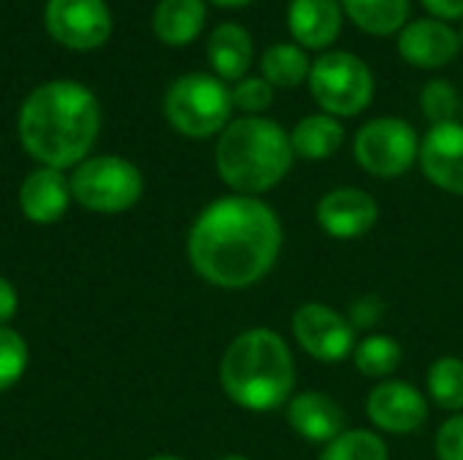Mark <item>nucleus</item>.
<instances>
[{"mask_svg": "<svg viewBox=\"0 0 463 460\" xmlns=\"http://www.w3.org/2000/svg\"><path fill=\"white\" fill-rule=\"evenodd\" d=\"M282 239L279 214L266 201L233 192L198 214L187 236V260L203 282L244 290L277 266Z\"/></svg>", "mask_w": 463, "mask_h": 460, "instance_id": "1", "label": "nucleus"}, {"mask_svg": "<svg viewBox=\"0 0 463 460\" xmlns=\"http://www.w3.org/2000/svg\"><path fill=\"white\" fill-rule=\"evenodd\" d=\"M100 130L95 95L76 81H49L27 95L19 111V141L33 160L49 168L84 163Z\"/></svg>", "mask_w": 463, "mask_h": 460, "instance_id": "2", "label": "nucleus"}, {"mask_svg": "<svg viewBox=\"0 0 463 460\" xmlns=\"http://www.w3.org/2000/svg\"><path fill=\"white\" fill-rule=\"evenodd\" d=\"M225 396L250 412H271L293 399L296 361L288 342L271 328L241 331L220 361Z\"/></svg>", "mask_w": 463, "mask_h": 460, "instance_id": "3", "label": "nucleus"}, {"mask_svg": "<svg viewBox=\"0 0 463 460\" xmlns=\"http://www.w3.org/2000/svg\"><path fill=\"white\" fill-rule=\"evenodd\" d=\"M290 136L266 117H241L228 122L217 138L214 163L220 179L236 195H260L274 190L293 165Z\"/></svg>", "mask_w": 463, "mask_h": 460, "instance_id": "4", "label": "nucleus"}, {"mask_svg": "<svg viewBox=\"0 0 463 460\" xmlns=\"http://www.w3.org/2000/svg\"><path fill=\"white\" fill-rule=\"evenodd\" d=\"M231 89L209 73H187L165 92V117L187 138H209L228 127Z\"/></svg>", "mask_w": 463, "mask_h": 460, "instance_id": "5", "label": "nucleus"}, {"mask_svg": "<svg viewBox=\"0 0 463 460\" xmlns=\"http://www.w3.org/2000/svg\"><path fill=\"white\" fill-rule=\"evenodd\" d=\"M68 182H71L73 201L100 214L125 211L136 206L144 192L141 171L117 155H100L79 163Z\"/></svg>", "mask_w": 463, "mask_h": 460, "instance_id": "6", "label": "nucleus"}, {"mask_svg": "<svg viewBox=\"0 0 463 460\" xmlns=\"http://www.w3.org/2000/svg\"><path fill=\"white\" fill-rule=\"evenodd\" d=\"M309 89L326 114L355 117L372 103L374 76L361 57L350 52H328L312 65Z\"/></svg>", "mask_w": 463, "mask_h": 460, "instance_id": "7", "label": "nucleus"}, {"mask_svg": "<svg viewBox=\"0 0 463 460\" xmlns=\"http://www.w3.org/2000/svg\"><path fill=\"white\" fill-rule=\"evenodd\" d=\"M353 155L372 176L396 179L418 163L420 138L410 122L399 117H380L358 130Z\"/></svg>", "mask_w": 463, "mask_h": 460, "instance_id": "8", "label": "nucleus"}, {"mask_svg": "<svg viewBox=\"0 0 463 460\" xmlns=\"http://www.w3.org/2000/svg\"><path fill=\"white\" fill-rule=\"evenodd\" d=\"M293 336L298 347L320 363H339L353 358L358 344L353 320L320 301H307L293 312Z\"/></svg>", "mask_w": 463, "mask_h": 460, "instance_id": "9", "label": "nucleus"}, {"mask_svg": "<svg viewBox=\"0 0 463 460\" xmlns=\"http://www.w3.org/2000/svg\"><path fill=\"white\" fill-rule=\"evenodd\" d=\"M366 415L377 431L407 437L420 431L429 420V401L404 380H383L366 399Z\"/></svg>", "mask_w": 463, "mask_h": 460, "instance_id": "10", "label": "nucleus"}, {"mask_svg": "<svg viewBox=\"0 0 463 460\" xmlns=\"http://www.w3.org/2000/svg\"><path fill=\"white\" fill-rule=\"evenodd\" d=\"M46 27L71 49H95L111 33V14L103 0H49Z\"/></svg>", "mask_w": 463, "mask_h": 460, "instance_id": "11", "label": "nucleus"}, {"mask_svg": "<svg viewBox=\"0 0 463 460\" xmlns=\"http://www.w3.org/2000/svg\"><path fill=\"white\" fill-rule=\"evenodd\" d=\"M317 222L331 239H361L366 236L377 220H380V206L372 192L361 187H336L326 192L317 203Z\"/></svg>", "mask_w": 463, "mask_h": 460, "instance_id": "12", "label": "nucleus"}, {"mask_svg": "<svg viewBox=\"0 0 463 460\" xmlns=\"http://www.w3.org/2000/svg\"><path fill=\"white\" fill-rule=\"evenodd\" d=\"M418 160L423 176L434 187L463 198V125H431V130L420 141Z\"/></svg>", "mask_w": 463, "mask_h": 460, "instance_id": "13", "label": "nucleus"}, {"mask_svg": "<svg viewBox=\"0 0 463 460\" xmlns=\"http://www.w3.org/2000/svg\"><path fill=\"white\" fill-rule=\"evenodd\" d=\"M71 182L62 176L60 168L41 165L30 171L19 187V206L24 217L35 225H52L57 222L68 206H71Z\"/></svg>", "mask_w": 463, "mask_h": 460, "instance_id": "14", "label": "nucleus"}, {"mask_svg": "<svg viewBox=\"0 0 463 460\" xmlns=\"http://www.w3.org/2000/svg\"><path fill=\"white\" fill-rule=\"evenodd\" d=\"M288 423L304 442L326 447L345 431V412L331 396L320 390H304L288 401Z\"/></svg>", "mask_w": 463, "mask_h": 460, "instance_id": "15", "label": "nucleus"}, {"mask_svg": "<svg viewBox=\"0 0 463 460\" xmlns=\"http://www.w3.org/2000/svg\"><path fill=\"white\" fill-rule=\"evenodd\" d=\"M458 49L461 38L439 19H418L399 35V52L415 68H442Z\"/></svg>", "mask_w": 463, "mask_h": 460, "instance_id": "16", "label": "nucleus"}, {"mask_svg": "<svg viewBox=\"0 0 463 460\" xmlns=\"http://www.w3.org/2000/svg\"><path fill=\"white\" fill-rule=\"evenodd\" d=\"M288 27L307 49H326L342 30L339 0H290Z\"/></svg>", "mask_w": 463, "mask_h": 460, "instance_id": "17", "label": "nucleus"}, {"mask_svg": "<svg viewBox=\"0 0 463 460\" xmlns=\"http://www.w3.org/2000/svg\"><path fill=\"white\" fill-rule=\"evenodd\" d=\"M209 62L217 70L220 79L233 81V79H244L250 62H252V41L250 33L241 24L225 22L220 24L212 38H209Z\"/></svg>", "mask_w": 463, "mask_h": 460, "instance_id": "18", "label": "nucleus"}, {"mask_svg": "<svg viewBox=\"0 0 463 460\" xmlns=\"http://www.w3.org/2000/svg\"><path fill=\"white\" fill-rule=\"evenodd\" d=\"M206 22V5L203 0H160L155 8V35L163 43L184 46L198 38Z\"/></svg>", "mask_w": 463, "mask_h": 460, "instance_id": "19", "label": "nucleus"}, {"mask_svg": "<svg viewBox=\"0 0 463 460\" xmlns=\"http://www.w3.org/2000/svg\"><path fill=\"white\" fill-rule=\"evenodd\" d=\"M293 155L304 160H328L345 144V127L331 114H309L290 133Z\"/></svg>", "mask_w": 463, "mask_h": 460, "instance_id": "20", "label": "nucleus"}, {"mask_svg": "<svg viewBox=\"0 0 463 460\" xmlns=\"http://www.w3.org/2000/svg\"><path fill=\"white\" fill-rule=\"evenodd\" d=\"M342 5L347 16L372 35L396 33L410 14V0H342Z\"/></svg>", "mask_w": 463, "mask_h": 460, "instance_id": "21", "label": "nucleus"}, {"mask_svg": "<svg viewBox=\"0 0 463 460\" xmlns=\"http://www.w3.org/2000/svg\"><path fill=\"white\" fill-rule=\"evenodd\" d=\"M355 369L369 377V380H391V374L402 366L404 350L393 336L385 333H372L361 339L353 350Z\"/></svg>", "mask_w": 463, "mask_h": 460, "instance_id": "22", "label": "nucleus"}, {"mask_svg": "<svg viewBox=\"0 0 463 460\" xmlns=\"http://www.w3.org/2000/svg\"><path fill=\"white\" fill-rule=\"evenodd\" d=\"M263 79L271 87H298L304 79H309V57L301 46L293 43H277L263 52L260 57Z\"/></svg>", "mask_w": 463, "mask_h": 460, "instance_id": "23", "label": "nucleus"}, {"mask_svg": "<svg viewBox=\"0 0 463 460\" xmlns=\"http://www.w3.org/2000/svg\"><path fill=\"white\" fill-rule=\"evenodd\" d=\"M429 396L437 407L448 412H463V361L445 355L429 366L426 374Z\"/></svg>", "mask_w": 463, "mask_h": 460, "instance_id": "24", "label": "nucleus"}, {"mask_svg": "<svg viewBox=\"0 0 463 460\" xmlns=\"http://www.w3.org/2000/svg\"><path fill=\"white\" fill-rule=\"evenodd\" d=\"M388 445L377 431L369 428H345L331 439L317 460H388Z\"/></svg>", "mask_w": 463, "mask_h": 460, "instance_id": "25", "label": "nucleus"}, {"mask_svg": "<svg viewBox=\"0 0 463 460\" xmlns=\"http://www.w3.org/2000/svg\"><path fill=\"white\" fill-rule=\"evenodd\" d=\"M420 106H423V114L431 119V125H448V122H456L461 111V98L450 81L434 79L423 87Z\"/></svg>", "mask_w": 463, "mask_h": 460, "instance_id": "26", "label": "nucleus"}, {"mask_svg": "<svg viewBox=\"0 0 463 460\" xmlns=\"http://www.w3.org/2000/svg\"><path fill=\"white\" fill-rule=\"evenodd\" d=\"M27 361V342L14 328H0V393L22 380Z\"/></svg>", "mask_w": 463, "mask_h": 460, "instance_id": "27", "label": "nucleus"}, {"mask_svg": "<svg viewBox=\"0 0 463 460\" xmlns=\"http://www.w3.org/2000/svg\"><path fill=\"white\" fill-rule=\"evenodd\" d=\"M231 98H233V106L236 108L250 111V114H258V111H263V108L271 106L274 89H271V84L263 76H247V79H241L231 89Z\"/></svg>", "mask_w": 463, "mask_h": 460, "instance_id": "28", "label": "nucleus"}, {"mask_svg": "<svg viewBox=\"0 0 463 460\" xmlns=\"http://www.w3.org/2000/svg\"><path fill=\"white\" fill-rule=\"evenodd\" d=\"M437 460H463V415L448 418L434 437Z\"/></svg>", "mask_w": 463, "mask_h": 460, "instance_id": "29", "label": "nucleus"}, {"mask_svg": "<svg viewBox=\"0 0 463 460\" xmlns=\"http://www.w3.org/2000/svg\"><path fill=\"white\" fill-rule=\"evenodd\" d=\"M16 309H19V296H16V290H14V285H11L5 277H0V328H5V325L14 320Z\"/></svg>", "mask_w": 463, "mask_h": 460, "instance_id": "30", "label": "nucleus"}, {"mask_svg": "<svg viewBox=\"0 0 463 460\" xmlns=\"http://www.w3.org/2000/svg\"><path fill=\"white\" fill-rule=\"evenodd\" d=\"M423 5L431 14L442 16V19H458V16H463V0H423Z\"/></svg>", "mask_w": 463, "mask_h": 460, "instance_id": "31", "label": "nucleus"}, {"mask_svg": "<svg viewBox=\"0 0 463 460\" xmlns=\"http://www.w3.org/2000/svg\"><path fill=\"white\" fill-rule=\"evenodd\" d=\"M217 5H244V3H250V0H214Z\"/></svg>", "mask_w": 463, "mask_h": 460, "instance_id": "32", "label": "nucleus"}, {"mask_svg": "<svg viewBox=\"0 0 463 460\" xmlns=\"http://www.w3.org/2000/svg\"><path fill=\"white\" fill-rule=\"evenodd\" d=\"M220 460H250V458H244V455H236V453H233V455H222Z\"/></svg>", "mask_w": 463, "mask_h": 460, "instance_id": "33", "label": "nucleus"}, {"mask_svg": "<svg viewBox=\"0 0 463 460\" xmlns=\"http://www.w3.org/2000/svg\"><path fill=\"white\" fill-rule=\"evenodd\" d=\"M149 460H182V458H176V455H155V458H149Z\"/></svg>", "mask_w": 463, "mask_h": 460, "instance_id": "34", "label": "nucleus"}, {"mask_svg": "<svg viewBox=\"0 0 463 460\" xmlns=\"http://www.w3.org/2000/svg\"><path fill=\"white\" fill-rule=\"evenodd\" d=\"M461 114H463V103H461Z\"/></svg>", "mask_w": 463, "mask_h": 460, "instance_id": "35", "label": "nucleus"}, {"mask_svg": "<svg viewBox=\"0 0 463 460\" xmlns=\"http://www.w3.org/2000/svg\"><path fill=\"white\" fill-rule=\"evenodd\" d=\"M461 38H463V33H461Z\"/></svg>", "mask_w": 463, "mask_h": 460, "instance_id": "36", "label": "nucleus"}]
</instances>
